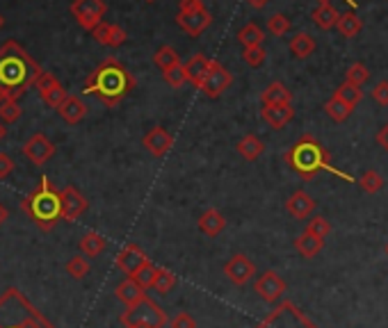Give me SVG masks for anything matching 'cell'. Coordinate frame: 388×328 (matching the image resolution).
Here are the masks:
<instances>
[{"mask_svg":"<svg viewBox=\"0 0 388 328\" xmlns=\"http://www.w3.org/2000/svg\"><path fill=\"white\" fill-rule=\"evenodd\" d=\"M39 64L18 41L9 39L0 46V89L7 98L18 101L39 78Z\"/></svg>","mask_w":388,"mask_h":328,"instance_id":"cell-1","label":"cell"},{"mask_svg":"<svg viewBox=\"0 0 388 328\" xmlns=\"http://www.w3.org/2000/svg\"><path fill=\"white\" fill-rule=\"evenodd\" d=\"M133 89L135 78L117 58H105L82 82V94L96 96L107 107H117Z\"/></svg>","mask_w":388,"mask_h":328,"instance_id":"cell-2","label":"cell"},{"mask_svg":"<svg viewBox=\"0 0 388 328\" xmlns=\"http://www.w3.org/2000/svg\"><path fill=\"white\" fill-rule=\"evenodd\" d=\"M21 210H23L30 222L35 224L39 231H53L55 224L62 219V201L60 192L53 187L50 178H41L39 185L32 190L23 201H21Z\"/></svg>","mask_w":388,"mask_h":328,"instance_id":"cell-3","label":"cell"},{"mask_svg":"<svg viewBox=\"0 0 388 328\" xmlns=\"http://www.w3.org/2000/svg\"><path fill=\"white\" fill-rule=\"evenodd\" d=\"M0 328H55L16 288L0 297Z\"/></svg>","mask_w":388,"mask_h":328,"instance_id":"cell-4","label":"cell"},{"mask_svg":"<svg viewBox=\"0 0 388 328\" xmlns=\"http://www.w3.org/2000/svg\"><path fill=\"white\" fill-rule=\"evenodd\" d=\"M284 160H286L288 167L293 169L295 173H299L304 180L316 178L322 169L333 171L331 164H329L327 151L322 148V144L313 135H301L295 144L286 151Z\"/></svg>","mask_w":388,"mask_h":328,"instance_id":"cell-5","label":"cell"},{"mask_svg":"<svg viewBox=\"0 0 388 328\" xmlns=\"http://www.w3.org/2000/svg\"><path fill=\"white\" fill-rule=\"evenodd\" d=\"M119 322L124 326L149 324V326H156V328H165L167 326V315H165V310L160 308V305L153 299L144 297L137 305H133V308H126L122 312V317H119Z\"/></svg>","mask_w":388,"mask_h":328,"instance_id":"cell-6","label":"cell"},{"mask_svg":"<svg viewBox=\"0 0 388 328\" xmlns=\"http://www.w3.org/2000/svg\"><path fill=\"white\" fill-rule=\"evenodd\" d=\"M105 12H107V5L103 0H73L71 3V16L87 32H92L101 23Z\"/></svg>","mask_w":388,"mask_h":328,"instance_id":"cell-7","label":"cell"},{"mask_svg":"<svg viewBox=\"0 0 388 328\" xmlns=\"http://www.w3.org/2000/svg\"><path fill=\"white\" fill-rule=\"evenodd\" d=\"M176 23L188 37H201L203 30H208L212 26V14L203 5L197 9H188V12H178Z\"/></svg>","mask_w":388,"mask_h":328,"instance_id":"cell-8","label":"cell"},{"mask_svg":"<svg viewBox=\"0 0 388 328\" xmlns=\"http://www.w3.org/2000/svg\"><path fill=\"white\" fill-rule=\"evenodd\" d=\"M231 82H233L231 71L224 69L220 62L212 60V67H210L206 78H203L199 92H203V96H208V98H220L231 87Z\"/></svg>","mask_w":388,"mask_h":328,"instance_id":"cell-9","label":"cell"},{"mask_svg":"<svg viewBox=\"0 0 388 328\" xmlns=\"http://www.w3.org/2000/svg\"><path fill=\"white\" fill-rule=\"evenodd\" d=\"M37 89H39V96H41V101H44L48 107L53 109H58L62 105V101L67 98V89H64V84L55 78L53 73L48 71H41L39 73V78H37Z\"/></svg>","mask_w":388,"mask_h":328,"instance_id":"cell-10","label":"cell"},{"mask_svg":"<svg viewBox=\"0 0 388 328\" xmlns=\"http://www.w3.org/2000/svg\"><path fill=\"white\" fill-rule=\"evenodd\" d=\"M60 201H62V222L73 224L85 214L87 210V199L73 187V185H67L62 192H60Z\"/></svg>","mask_w":388,"mask_h":328,"instance_id":"cell-11","label":"cell"},{"mask_svg":"<svg viewBox=\"0 0 388 328\" xmlns=\"http://www.w3.org/2000/svg\"><path fill=\"white\" fill-rule=\"evenodd\" d=\"M53 153H55V144H53L44 133H35L23 144V155L35 164V167H44L53 158Z\"/></svg>","mask_w":388,"mask_h":328,"instance_id":"cell-12","label":"cell"},{"mask_svg":"<svg viewBox=\"0 0 388 328\" xmlns=\"http://www.w3.org/2000/svg\"><path fill=\"white\" fill-rule=\"evenodd\" d=\"M254 292L261 297L263 301L267 303H276L279 299L284 297V292H286V280L279 276L276 271H265L261 273V276L256 278L254 283Z\"/></svg>","mask_w":388,"mask_h":328,"instance_id":"cell-13","label":"cell"},{"mask_svg":"<svg viewBox=\"0 0 388 328\" xmlns=\"http://www.w3.org/2000/svg\"><path fill=\"white\" fill-rule=\"evenodd\" d=\"M224 273H226V278L233 283V285L242 288V285H247V283H249L256 276V265L244 253H235L224 265Z\"/></svg>","mask_w":388,"mask_h":328,"instance_id":"cell-14","label":"cell"},{"mask_svg":"<svg viewBox=\"0 0 388 328\" xmlns=\"http://www.w3.org/2000/svg\"><path fill=\"white\" fill-rule=\"evenodd\" d=\"M142 144H144V148L153 158H163V155H167V153L171 151V146H174V137H171V133H167L165 128L156 126V128H151L149 133L144 135Z\"/></svg>","mask_w":388,"mask_h":328,"instance_id":"cell-15","label":"cell"},{"mask_svg":"<svg viewBox=\"0 0 388 328\" xmlns=\"http://www.w3.org/2000/svg\"><path fill=\"white\" fill-rule=\"evenodd\" d=\"M149 262V258H146V253L142 251V246L139 244H135V242H131V244H126L119 253H117V267H119L124 273H128V276H133V273L142 267V265H146Z\"/></svg>","mask_w":388,"mask_h":328,"instance_id":"cell-16","label":"cell"},{"mask_svg":"<svg viewBox=\"0 0 388 328\" xmlns=\"http://www.w3.org/2000/svg\"><path fill=\"white\" fill-rule=\"evenodd\" d=\"M92 37L101 43V46H107V48H119L126 43L128 35H126V30L122 26H117V23H101L96 26L92 30Z\"/></svg>","mask_w":388,"mask_h":328,"instance_id":"cell-17","label":"cell"},{"mask_svg":"<svg viewBox=\"0 0 388 328\" xmlns=\"http://www.w3.org/2000/svg\"><path fill=\"white\" fill-rule=\"evenodd\" d=\"M87 112H90V107H87V103L82 101V98H78V96H67L62 101V105L58 107V114L64 119L67 124H71V126H75V124H80L85 116H87Z\"/></svg>","mask_w":388,"mask_h":328,"instance_id":"cell-18","label":"cell"},{"mask_svg":"<svg viewBox=\"0 0 388 328\" xmlns=\"http://www.w3.org/2000/svg\"><path fill=\"white\" fill-rule=\"evenodd\" d=\"M261 116L269 128L281 130L293 121L295 109H293V105H267L261 109Z\"/></svg>","mask_w":388,"mask_h":328,"instance_id":"cell-19","label":"cell"},{"mask_svg":"<svg viewBox=\"0 0 388 328\" xmlns=\"http://www.w3.org/2000/svg\"><path fill=\"white\" fill-rule=\"evenodd\" d=\"M286 210H288L290 217H295V219H306V217H311V212L316 210V201H313V196H311V194H306L304 190H299L286 201Z\"/></svg>","mask_w":388,"mask_h":328,"instance_id":"cell-20","label":"cell"},{"mask_svg":"<svg viewBox=\"0 0 388 328\" xmlns=\"http://www.w3.org/2000/svg\"><path fill=\"white\" fill-rule=\"evenodd\" d=\"M210 67H212V60L210 58H206V55H194V58L185 64V80L192 82L199 89L203 78L208 75Z\"/></svg>","mask_w":388,"mask_h":328,"instance_id":"cell-21","label":"cell"},{"mask_svg":"<svg viewBox=\"0 0 388 328\" xmlns=\"http://www.w3.org/2000/svg\"><path fill=\"white\" fill-rule=\"evenodd\" d=\"M114 294H117V299H119L126 308H133V305H137L139 301H142L144 297H146V292L137 285V283L131 278V276H126L119 285H117V290H114Z\"/></svg>","mask_w":388,"mask_h":328,"instance_id":"cell-22","label":"cell"},{"mask_svg":"<svg viewBox=\"0 0 388 328\" xmlns=\"http://www.w3.org/2000/svg\"><path fill=\"white\" fill-rule=\"evenodd\" d=\"M263 107L267 105H290L293 103V92L288 89L284 82H272L265 87V92L261 94Z\"/></svg>","mask_w":388,"mask_h":328,"instance_id":"cell-23","label":"cell"},{"mask_svg":"<svg viewBox=\"0 0 388 328\" xmlns=\"http://www.w3.org/2000/svg\"><path fill=\"white\" fill-rule=\"evenodd\" d=\"M224 228H226V219H224V214L220 210H215V207H210V210H206L199 217V231L203 235L217 237Z\"/></svg>","mask_w":388,"mask_h":328,"instance_id":"cell-24","label":"cell"},{"mask_svg":"<svg viewBox=\"0 0 388 328\" xmlns=\"http://www.w3.org/2000/svg\"><path fill=\"white\" fill-rule=\"evenodd\" d=\"M311 18H313V23L320 30H331V28H336L340 14L329 5V0H322V3L313 9V16H311Z\"/></svg>","mask_w":388,"mask_h":328,"instance_id":"cell-25","label":"cell"},{"mask_svg":"<svg viewBox=\"0 0 388 328\" xmlns=\"http://www.w3.org/2000/svg\"><path fill=\"white\" fill-rule=\"evenodd\" d=\"M235 151H238L240 158H244L247 162H254L263 155L265 144H263V139H258L256 135H244L238 144H235Z\"/></svg>","mask_w":388,"mask_h":328,"instance_id":"cell-26","label":"cell"},{"mask_svg":"<svg viewBox=\"0 0 388 328\" xmlns=\"http://www.w3.org/2000/svg\"><path fill=\"white\" fill-rule=\"evenodd\" d=\"M322 246H325V239H320V237H316V235H311V233H301L297 239H295V248H297V253L301 256V258H316L320 251H322Z\"/></svg>","mask_w":388,"mask_h":328,"instance_id":"cell-27","label":"cell"},{"mask_svg":"<svg viewBox=\"0 0 388 328\" xmlns=\"http://www.w3.org/2000/svg\"><path fill=\"white\" fill-rule=\"evenodd\" d=\"M316 50V39L308 35V32H299L293 39H290V53L295 55L297 60H306L311 58Z\"/></svg>","mask_w":388,"mask_h":328,"instance_id":"cell-28","label":"cell"},{"mask_svg":"<svg viewBox=\"0 0 388 328\" xmlns=\"http://www.w3.org/2000/svg\"><path fill=\"white\" fill-rule=\"evenodd\" d=\"M338 32L345 37V39H354L361 32L363 28V21L359 18L357 12H347V14H340L338 23H336Z\"/></svg>","mask_w":388,"mask_h":328,"instance_id":"cell-29","label":"cell"},{"mask_svg":"<svg viewBox=\"0 0 388 328\" xmlns=\"http://www.w3.org/2000/svg\"><path fill=\"white\" fill-rule=\"evenodd\" d=\"M80 251L87 258H99L103 251H105V246H107V242H105V237L103 235H99V233H87L82 239H80Z\"/></svg>","mask_w":388,"mask_h":328,"instance_id":"cell-30","label":"cell"},{"mask_svg":"<svg viewBox=\"0 0 388 328\" xmlns=\"http://www.w3.org/2000/svg\"><path fill=\"white\" fill-rule=\"evenodd\" d=\"M325 112L329 114L331 121H336V124H343V121H347L350 114H352V107L347 103H343L340 98L336 96H331L327 105H325Z\"/></svg>","mask_w":388,"mask_h":328,"instance_id":"cell-31","label":"cell"},{"mask_svg":"<svg viewBox=\"0 0 388 328\" xmlns=\"http://www.w3.org/2000/svg\"><path fill=\"white\" fill-rule=\"evenodd\" d=\"M238 41L242 43L244 48H252V46H263L265 41V32L258 28L256 23H247L240 32H238Z\"/></svg>","mask_w":388,"mask_h":328,"instance_id":"cell-32","label":"cell"},{"mask_svg":"<svg viewBox=\"0 0 388 328\" xmlns=\"http://www.w3.org/2000/svg\"><path fill=\"white\" fill-rule=\"evenodd\" d=\"M153 62L160 67V71H167L171 67H176V64H180V55L171 46H160L153 55Z\"/></svg>","mask_w":388,"mask_h":328,"instance_id":"cell-33","label":"cell"},{"mask_svg":"<svg viewBox=\"0 0 388 328\" xmlns=\"http://www.w3.org/2000/svg\"><path fill=\"white\" fill-rule=\"evenodd\" d=\"M156 271H158V267L153 265V262H146V265H142L139 267L135 273H133V280L137 283L139 288H142L144 292H149V290H153V280H156Z\"/></svg>","mask_w":388,"mask_h":328,"instance_id":"cell-34","label":"cell"},{"mask_svg":"<svg viewBox=\"0 0 388 328\" xmlns=\"http://www.w3.org/2000/svg\"><path fill=\"white\" fill-rule=\"evenodd\" d=\"M333 96L336 98H340L343 103H347L352 109L357 107L359 103H361V98H363V92H361V87H354V84H350V82H343L336 92H333Z\"/></svg>","mask_w":388,"mask_h":328,"instance_id":"cell-35","label":"cell"},{"mask_svg":"<svg viewBox=\"0 0 388 328\" xmlns=\"http://www.w3.org/2000/svg\"><path fill=\"white\" fill-rule=\"evenodd\" d=\"M21 114H23V109H21L18 101H14V98H3V101H0V121L3 124L18 121Z\"/></svg>","mask_w":388,"mask_h":328,"instance_id":"cell-36","label":"cell"},{"mask_svg":"<svg viewBox=\"0 0 388 328\" xmlns=\"http://www.w3.org/2000/svg\"><path fill=\"white\" fill-rule=\"evenodd\" d=\"M174 288H176V276H174V273L167 271V269H163V267H158V271H156V280H153V290L165 297V294L171 292Z\"/></svg>","mask_w":388,"mask_h":328,"instance_id":"cell-37","label":"cell"},{"mask_svg":"<svg viewBox=\"0 0 388 328\" xmlns=\"http://www.w3.org/2000/svg\"><path fill=\"white\" fill-rule=\"evenodd\" d=\"M92 265H90V260L87 258H82V256H73L69 262H67V273L73 278V280H82L85 276L90 273Z\"/></svg>","mask_w":388,"mask_h":328,"instance_id":"cell-38","label":"cell"},{"mask_svg":"<svg viewBox=\"0 0 388 328\" xmlns=\"http://www.w3.org/2000/svg\"><path fill=\"white\" fill-rule=\"evenodd\" d=\"M359 187L365 192V194H377L382 187H384V178H382V173H377V171H365L361 180H359Z\"/></svg>","mask_w":388,"mask_h":328,"instance_id":"cell-39","label":"cell"},{"mask_svg":"<svg viewBox=\"0 0 388 328\" xmlns=\"http://www.w3.org/2000/svg\"><path fill=\"white\" fill-rule=\"evenodd\" d=\"M347 80L345 82H350V84H354V87H363L365 82L370 80V71H368V67L365 64H361V62H357V64H352V67L347 69Z\"/></svg>","mask_w":388,"mask_h":328,"instance_id":"cell-40","label":"cell"},{"mask_svg":"<svg viewBox=\"0 0 388 328\" xmlns=\"http://www.w3.org/2000/svg\"><path fill=\"white\" fill-rule=\"evenodd\" d=\"M288 30H290L288 16H284V14H272V16L267 18V32L272 37H284Z\"/></svg>","mask_w":388,"mask_h":328,"instance_id":"cell-41","label":"cell"},{"mask_svg":"<svg viewBox=\"0 0 388 328\" xmlns=\"http://www.w3.org/2000/svg\"><path fill=\"white\" fill-rule=\"evenodd\" d=\"M163 78L169 87H174V89H178V87H183L188 80H185V64H176V67H171L167 71H163Z\"/></svg>","mask_w":388,"mask_h":328,"instance_id":"cell-42","label":"cell"},{"mask_svg":"<svg viewBox=\"0 0 388 328\" xmlns=\"http://www.w3.org/2000/svg\"><path fill=\"white\" fill-rule=\"evenodd\" d=\"M306 233L316 235V237H320V239H325V237L331 233L329 219H325V217H313V219L308 222V226H306Z\"/></svg>","mask_w":388,"mask_h":328,"instance_id":"cell-43","label":"cell"},{"mask_svg":"<svg viewBox=\"0 0 388 328\" xmlns=\"http://www.w3.org/2000/svg\"><path fill=\"white\" fill-rule=\"evenodd\" d=\"M265 58H267V50L263 46H252V48L242 50V60L249 64V67H254V69L261 67V64L265 62Z\"/></svg>","mask_w":388,"mask_h":328,"instance_id":"cell-44","label":"cell"},{"mask_svg":"<svg viewBox=\"0 0 388 328\" xmlns=\"http://www.w3.org/2000/svg\"><path fill=\"white\" fill-rule=\"evenodd\" d=\"M169 328H197V322H194V317L190 312L180 310L169 319Z\"/></svg>","mask_w":388,"mask_h":328,"instance_id":"cell-45","label":"cell"},{"mask_svg":"<svg viewBox=\"0 0 388 328\" xmlns=\"http://www.w3.org/2000/svg\"><path fill=\"white\" fill-rule=\"evenodd\" d=\"M372 101H374L377 105H384V107L388 105V80L374 84V89H372Z\"/></svg>","mask_w":388,"mask_h":328,"instance_id":"cell-46","label":"cell"},{"mask_svg":"<svg viewBox=\"0 0 388 328\" xmlns=\"http://www.w3.org/2000/svg\"><path fill=\"white\" fill-rule=\"evenodd\" d=\"M14 160L7 155V153H0V180H5V178H9L14 173Z\"/></svg>","mask_w":388,"mask_h":328,"instance_id":"cell-47","label":"cell"},{"mask_svg":"<svg viewBox=\"0 0 388 328\" xmlns=\"http://www.w3.org/2000/svg\"><path fill=\"white\" fill-rule=\"evenodd\" d=\"M377 144H379L386 153H388V124L377 133Z\"/></svg>","mask_w":388,"mask_h":328,"instance_id":"cell-48","label":"cell"},{"mask_svg":"<svg viewBox=\"0 0 388 328\" xmlns=\"http://www.w3.org/2000/svg\"><path fill=\"white\" fill-rule=\"evenodd\" d=\"M267 3H269V0H247V5H252L254 9H263Z\"/></svg>","mask_w":388,"mask_h":328,"instance_id":"cell-49","label":"cell"},{"mask_svg":"<svg viewBox=\"0 0 388 328\" xmlns=\"http://www.w3.org/2000/svg\"><path fill=\"white\" fill-rule=\"evenodd\" d=\"M7 217H9V212H7V207L0 203V226H3L5 222H7Z\"/></svg>","mask_w":388,"mask_h":328,"instance_id":"cell-50","label":"cell"},{"mask_svg":"<svg viewBox=\"0 0 388 328\" xmlns=\"http://www.w3.org/2000/svg\"><path fill=\"white\" fill-rule=\"evenodd\" d=\"M7 137V128H5V124L3 121H0V141H3Z\"/></svg>","mask_w":388,"mask_h":328,"instance_id":"cell-51","label":"cell"},{"mask_svg":"<svg viewBox=\"0 0 388 328\" xmlns=\"http://www.w3.org/2000/svg\"><path fill=\"white\" fill-rule=\"evenodd\" d=\"M124 328H156V326H149V324H131V326H124Z\"/></svg>","mask_w":388,"mask_h":328,"instance_id":"cell-52","label":"cell"},{"mask_svg":"<svg viewBox=\"0 0 388 328\" xmlns=\"http://www.w3.org/2000/svg\"><path fill=\"white\" fill-rule=\"evenodd\" d=\"M3 98H7V96H5V92H3V89H0V101H3Z\"/></svg>","mask_w":388,"mask_h":328,"instance_id":"cell-53","label":"cell"},{"mask_svg":"<svg viewBox=\"0 0 388 328\" xmlns=\"http://www.w3.org/2000/svg\"><path fill=\"white\" fill-rule=\"evenodd\" d=\"M3 26H5V18H3V16H0V28H3Z\"/></svg>","mask_w":388,"mask_h":328,"instance_id":"cell-54","label":"cell"},{"mask_svg":"<svg viewBox=\"0 0 388 328\" xmlns=\"http://www.w3.org/2000/svg\"><path fill=\"white\" fill-rule=\"evenodd\" d=\"M144 3H156V0H144Z\"/></svg>","mask_w":388,"mask_h":328,"instance_id":"cell-55","label":"cell"},{"mask_svg":"<svg viewBox=\"0 0 388 328\" xmlns=\"http://www.w3.org/2000/svg\"><path fill=\"white\" fill-rule=\"evenodd\" d=\"M386 256H388V244H386Z\"/></svg>","mask_w":388,"mask_h":328,"instance_id":"cell-56","label":"cell"},{"mask_svg":"<svg viewBox=\"0 0 388 328\" xmlns=\"http://www.w3.org/2000/svg\"><path fill=\"white\" fill-rule=\"evenodd\" d=\"M320 3H322V0H320Z\"/></svg>","mask_w":388,"mask_h":328,"instance_id":"cell-57","label":"cell"}]
</instances>
